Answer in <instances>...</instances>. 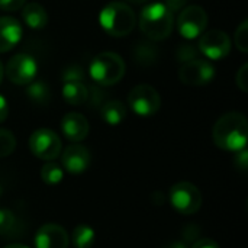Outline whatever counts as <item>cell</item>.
Listing matches in <instances>:
<instances>
[{
	"mask_svg": "<svg viewBox=\"0 0 248 248\" xmlns=\"http://www.w3.org/2000/svg\"><path fill=\"white\" fill-rule=\"evenodd\" d=\"M71 241L76 248H90L96 241V232L90 225L80 224L73 230Z\"/></svg>",
	"mask_w": 248,
	"mask_h": 248,
	"instance_id": "19",
	"label": "cell"
},
{
	"mask_svg": "<svg viewBox=\"0 0 248 248\" xmlns=\"http://www.w3.org/2000/svg\"><path fill=\"white\" fill-rule=\"evenodd\" d=\"M23 29L17 19L12 16L0 17V52L13 49L22 39Z\"/></svg>",
	"mask_w": 248,
	"mask_h": 248,
	"instance_id": "15",
	"label": "cell"
},
{
	"mask_svg": "<svg viewBox=\"0 0 248 248\" xmlns=\"http://www.w3.org/2000/svg\"><path fill=\"white\" fill-rule=\"evenodd\" d=\"M7 78L17 86H28L38 74L36 60L29 54H16L6 64Z\"/></svg>",
	"mask_w": 248,
	"mask_h": 248,
	"instance_id": "8",
	"label": "cell"
},
{
	"mask_svg": "<svg viewBox=\"0 0 248 248\" xmlns=\"http://www.w3.org/2000/svg\"><path fill=\"white\" fill-rule=\"evenodd\" d=\"M90 153L86 147L80 144L70 145L64 150L61 163L62 167L70 173V174H81L84 173L89 166H90Z\"/></svg>",
	"mask_w": 248,
	"mask_h": 248,
	"instance_id": "13",
	"label": "cell"
},
{
	"mask_svg": "<svg viewBox=\"0 0 248 248\" xmlns=\"http://www.w3.org/2000/svg\"><path fill=\"white\" fill-rule=\"evenodd\" d=\"M192 248H219V246L209 238H201L199 241H196Z\"/></svg>",
	"mask_w": 248,
	"mask_h": 248,
	"instance_id": "31",
	"label": "cell"
},
{
	"mask_svg": "<svg viewBox=\"0 0 248 248\" xmlns=\"http://www.w3.org/2000/svg\"><path fill=\"white\" fill-rule=\"evenodd\" d=\"M176 57H177V61L185 64V62H189V61L198 58V49L193 45L182 44L176 51Z\"/></svg>",
	"mask_w": 248,
	"mask_h": 248,
	"instance_id": "25",
	"label": "cell"
},
{
	"mask_svg": "<svg viewBox=\"0 0 248 248\" xmlns=\"http://www.w3.org/2000/svg\"><path fill=\"white\" fill-rule=\"evenodd\" d=\"M67 231L57 224L42 225L35 235V248H68Z\"/></svg>",
	"mask_w": 248,
	"mask_h": 248,
	"instance_id": "12",
	"label": "cell"
},
{
	"mask_svg": "<svg viewBox=\"0 0 248 248\" xmlns=\"http://www.w3.org/2000/svg\"><path fill=\"white\" fill-rule=\"evenodd\" d=\"M235 45L241 52H248V22L243 20L235 31Z\"/></svg>",
	"mask_w": 248,
	"mask_h": 248,
	"instance_id": "24",
	"label": "cell"
},
{
	"mask_svg": "<svg viewBox=\"0 0 248 248\" xmlns=\"http://www.w3.org/2000/svg\"><path fill=\"white\" fill-rule=\"evenodd\" d=\"M9 115V106H7V100L0 94V124L4 122L7 119Z\"/></svg>",
	"mask_w": 248,
	"mask_h": 248,
	"instance_id": "32",
	"label": "cell"
},
{
	"mask_svg": "<svg viewBox=\"0 0 248 248\" xmlns=\"http://www.w3.org/2000/svg\"><path fill=\"white\" fill-rule=\"evenodd\" d=\"M215 145L225 151L238 153L247 147L248 124L246 116L240 112L222 115L212 129Z\"/></svg>",
	"mask_w": 248,
	"mask_h": 248,
	"instance_id": "1",
	"label": "cell"
},
{
	"mask_svg": "<svg viewBox=\"0 0 248 248\" xmlns=\"http://www.w3.org/2000/svg\"><path fill=\"white\" fill-rule=\"evenodd\" d=\"M29 150L36 158L52 161L61 154V140L54 131L39 128L29 138Z\"/></svg>",
	"mask_w": 248,
	"mask_h": 248,
	"instance_id": "7",
	"label": "cell"
},
{
	"mask_svg": "<svg viewBox=\"0 0 248 248\" xmlns=\"http://www.w3.org/2000/svg\"><path fill=\"white\" fill-rule=\"evenodd\" d=\"M179 78L187 86H205L215 78V67L206 60L195 58L182 65Z\"/></svg>",
	"mask_w": 248,
	"mask_h": 248,
	"instance_id": "10",
	"label": "cell"
},
{
	"mask_svg": "<svg viewBox=\"0 0 248 248\" xmlns=\"http://www.w3.org/2000/svg\"><path fill=\"white\" fill-rule=\"evenodd\" d=\"M26 96L35 102V103H46V100L49 99V90H48V86L44 83V81H38V80H33L28 84V89H26Z\"/></svg>",
	"mask_w": 248,
	"mask_h": 248,
	"instance_id": "20",
	"label": "cell"
},
{
	"mask_svg": "<svg viewBox=\"0 0 248 248\" xmlns=\"http://www.w3.org/2000/svg\"><path fill=\"white\" fill-rule=\"evenodd\" d=\"M129 3H134V4H141V3H147L148 0H126Z\"/></svg>",
	"mask_w": 248,
	"mask_h": 248,
	"instance_id": "35",
	"label": "cell"
},
{
	"mask_svg": "<svg viewBox=\"0 0 248 248\" xmlns=\"http://www.w3.org/2000/svg\"><path fill=\"white\" fill-rule=\"evenodd\" d=\"M99 23L108 35L113 38H124L135 28L137 17L128 4L122 1H112L102 9Z\"/></svg>",
	"mask_w": 248,
	"mask_h": 248,
	"instance_id": "3",
	"label": "cell"
},
{
	"mask_svg": "<svg viewBox=\"0 0 248 248\" xmlns=\"http://www.w3.org/2000/svg\"><path fill=\"white\" fill-rule=\"evenodd\" d=\"M4 248H29V247H26V246H23V244H10V246H6Z\"/></svg>",
	"mask_w": 248,
	"mask_h": 248,
	"instance_id": "34",
	"label": "cell"
},
{
	"mask_svg": "<svg viewBox=\"0 0 248 248\" xmlns=\"http://www.w3.org/2000/svg\"><path fill=\"white\" fill-rule=\"evenodd\" d=\"M186 3H187V0H166V6L169 7V10L170 12H179V10H182V9H185V6H186Z\"/></svg>",
	"mask_w": 248,
	"mask_h": 248,
	"instance_id": "30",
	"label": "cell"
},
{
	"mask_svg": "<svg viewBox=\"0 0 248 248\" xmlns=\"http://www.w3.org/2000/svg\"><path fill=\"white\" fill-rule=\"evenodd\" d=\"M171 206L182 215L196 214L202 206V195L199 189L190 182L176 183L169 193Z\"/></svg>",
	"mask_w": 248,
	"mask_h": 248,
	"instance_id": "5",
	"label": "cell"
},
{
	"mask_svg": "<svg viewBox=\"0 0 248 248\" xmlns=\"http://www.w3.org/2000/svg\"><path fill=\"white\" fill-rule=\"evenodd\" d=\"M62 177H64V171L57 163L48 161L41 169V179L45 185H49V186L58 185L62 180Z\"/></svg>",
	"mask_w": 248,
	"mask_h": 248,
	"instance_id": "21",
	"label": "cell"
},
{
	"mask_svg": "<svg viewBox=\"0 0 248 248\" xmlns=\"http://www.w3.org/2000/svg\"><path fill=\"white\" fill-rule=\"evenodd\" d=\"M61 131L68 141L80 142L89 135V122L81 113L70 112L61 119Z\"/></svg>",
	"mask_w": 248,
	"mask_h": 248,
	"instance_id": "14",
	"label": "cell"
},
{
	"mask_svg": "<svg viewBox=\"0 0 248 248\" xmlns=\"http://www.w3.org/2000/svg\"><path fill=\"white\" fill-rule=\"evenodd\" d=\"M84 73L80 65H70L62 71V80L64 81H83Z\"/></svg>",
	"mask_w": 248,
	"mask_h": 248,
	"instance_id": "26",
	"label": "cell"
},
{
	"mask_svg": "<svg viewBox=\"0 0 248 248\" xmlns=\"http://www.w3.org/2000/svg\"><path fill=\"white\" fill-rule=\"evenodd\" d=\"M22 19L31 29H42L48 23V13L42 4L31 1L22 7Z\"/></svg>",
	"mask_w": 248,
	"mask_h": 248,
	"instance_id": "16",
	"label": "cell"
},
{
	"mask_svg": "<svg viewBox=\"0 0 248 248\" xmlns=\"http://www.w3.org/2000/svg\"><path fill=\"white\" fill-rule=\"evenodd\" d=\"M16 148V138L15 135L7 131L0 128V158L10 155Z\"/></svg>",
	"mask_w": 248,
	"mask_h": 248,
	"instance_id": "23",
	"label": "cell"
},
{
	"mask_svg": "<svg viewBox=\"0 0 248 248\" xmlns=\"http://www.w3.org/2000/svg\"><path fill=\"white\" fill-rule=\"evenodd\" d=\"M208 25V15L201 6H187L180 10L177 19L179 33L186 39H195L202 35Z\"/></svg>",
	"mask_w": 248,
	"mask_h": 248,
	"instance_id": "9",
	"label": "cell"
},
{
	"mask_svg": "<svg viewBox=\"0 0 248 248\" xmlns=\"http://www.w3.org/2000/svg\"><path fill=\"white\" fill-rule=\"evenodd\" d=\"M100 116L108 125H119L126 116L125 105L119 100H109L100 108Z\"/></svg>",
	"mask_w": 248,
	"mask_h": 248,
	"instance_id": "18",
	"label": "cell"
},
{
	"mask_svg": "<svg viewBox=\"0 0 248 248\" xmlns=\"http://www.w3.org/2000/svg\"><path fill=\"white\" fill-rule=\"evenodd\" d=\"M174 28V15L164 3H150L140 13V29L151 41L169 38Z\"/></svg>",
	"mask_w": 248,
	"mask_h": 248,
	"instance_id": "2",
	"label": "cell"
},
{
	"mask_svg": "<svg viewBox=\"0 0 248 248\" xmlns=\"http://www.w3.org/2000/svg\"><path fill=\"white\" fill-rule=\"evenodd\" d=\"M16 225L17 219L15 214L9 209L0 208V235L1 237H9L16 232Z\"/></svg>",
	"mask_w": 248,
	"mask_h": 248,
	"instance_id": "22",
	"label": "cell"
},
{
	"mask_svg": "<svg viewBox=\"0 0 248 248\" xmlns=\"http://www.w3.org/2000/svg\"><path fill=\"white\" fill-rule=\"evenodd\" d=\"M62 97L71 106L83 105L89 97V90L83 81H64Z\"/></svg>",
	"mask_w": 248,
	"mask_h": 248,
	"instance_id": "17",
	"label": "cell"
},
{
	"mask_svg": "<svg viewBox=\"0 0 248 248\" xmlns=\"http://www.w3.org/2000/svg\"><path fill=\"white\" fill-rule=\"evenodd\" d=\"M26 0H0V10L15 12L23 7Z\"/></svg>",
	"mask_w": 248,
	"mask_h": 248,
	"instance_id": "28",
	"label": "cell"
},
{
	"mask_svg": "<svg viewBox=\"0 0 248 248\" xmlns=\"http://www.w3.org/2000/svg\"><path fill=\"white\" fill-rule=\"evenodd\" d=\"M3 74H4V68H3L1 61H0V83H1V80H3Z\"/></svg>",
	"mask_w": 248,
	"mask_h": 248,
	"instance_id": "36",
	"label": "cell"
},
{
	"mask_svg": "<svg viewBox=\"0 0 248 248\" xmlns=\"http://www.w3.org/2000/svg\"><path fill=\"white\" fill-rule=\"evenodd\" d=\"M166 248H187V247H186L183 243H179V241H177V243H171V244H169Z\"/></svg>",
	"mask_w": 248,
	"mask_h": 248,
	"instance_id": "33",
	"label": "cell"
},
{
	"mask_svg": "<svg viewBox=\"0 0 248 248\" xmlns=\"http://www.w3.org/2000/svg\"><path fill=\"white\" fill-rule=\"evenodd\" d=\"M235 81H237V86H238L244 93H247L248 92V64H244V65L238 70V73H237V76H235Z\"/></svg>",
	"mask_w": 248,
	"mask_h": 248,
	"instance_id": "27",
	"label": "cell"
},
{
	"mask_svg": "<svg viewBox=\"0 0 248 248\" xmlns=\"http://www.w3.org/2000/svg\"><path fill=\"white\" fill-rule=\"evenodd\" d=\"M199 51L209 60L218 61L225 58L231 51V39L227 32L219 29L208 31L199 41Z\"/></svg>",
	"mask_w": 248,
	"mask_h": 248,
	"instance_id": "11",
	"label": "cell"
},
{
	"mask_svg": "<svg viewBox=\"0 0 248 248\" xmlns=\"http://www.w3.org/2000/svg\"><path fill=\"white\" fill-rule=\"evenodd\" d=\"M128 105L135 115L141 118H150L160 110L161 97L154 87L148 84H138L131 90L128 96Z\"/></svg>",
	"mask_w": 248,
	"mask_h": 248,
	"instance_id": "6",
	"label": "cell"
},
{
	"mask_svg": "<svg viewBox=\"0 0 248 248\" xmlns=\"http://www.w3.org/2000/svg\"><path fill=\"white\" fill-rule=\"evenodd\" d=\"M235 166H237V169H240L241 171H246V170H247L248 153L246 148L237 153V157H235Z\"/></svg>",
	"mask_w": 248,
	"mask_h": 248,
	"instance_id": "29",
	"label": "cell"
},
{
	"mask_svg": "<svg viewBox=\"0 0 248 248\" xmlns=\"http://www.w3.org/2000/svg\"><path fill=\"white\" fill-rule=\"evenodd\" d=\"M125 61L115 52H102L93 58L89 73L93 81L100 86H113L119 83L125 74Z\"/></svg>",
	"mask_w": 248,
	"mask_h": 248,
	"instance_id": "4",
	"label": "cell"
}]
</instances>
